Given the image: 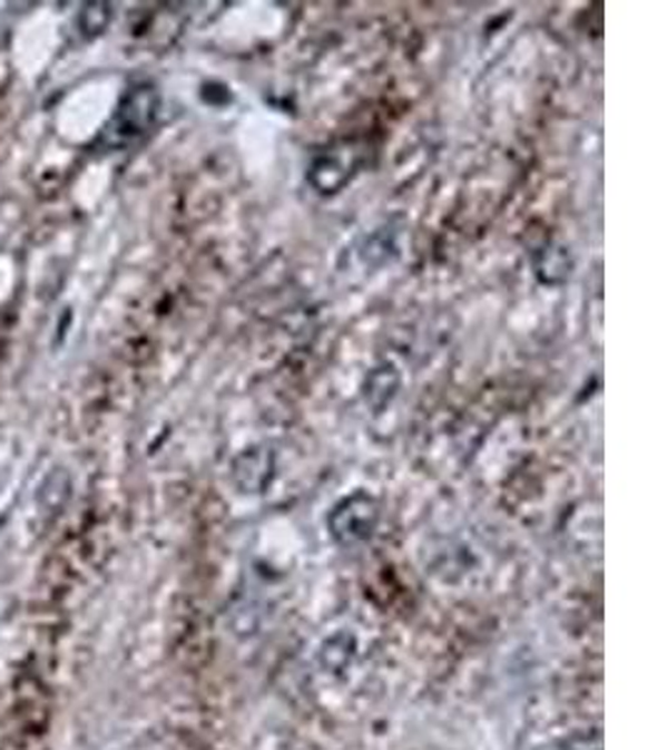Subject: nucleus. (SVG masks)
<instances>
[{"label":"nucleus","instance_id":"nucleus-1","mask_svg":"<svg viewBox=\"0 0 667 750\" xmlns=\"http://www.w3.org/2000/svg\"><path fill=\"white\" fill-rule=\"evenodd\" d=\"M160 96L158 90L143 84L130 88L122 96L116 116L108 123L106 128V143L110 148H126L130 143L140 140L153 128V123L158 118Z\"/></svg>","mask_w":667,"mask_h":750},{"label":"nucleus","instance_id":"nucleus-2","mask_svg":"<svg viewBox=\"0 0 667 750\" xmlns=\"http://www.w3.org/2000/svg\"><path fill=\"white\" fill-rule=\"evenodd\" d=\"M381 520V508H377L375 498L367 493H353L333 508L331 518H327V528H331L333 538L341 546H357L373 536Z\"/></svg>","mask_w":667,"mask_h":750},{"label":"nucleus","instance_id":"nucleus-3","mask_svg":"<svg viewBox=\"0 0 667 750\" xmlns=\"http://www.w3.org/2000/svg\"><path fill=\"white\" fill-rule=\"evenodd\" d=\"M355 171V156L351 150H331L317 156L307 173V181L313 188L323 195H331L341 191L347 181H351Z\"/></svg>","mask_w":667,"mask_h":750},{"label":"nucleus","instance_id":"nucleus-4","mask_svg":"<svg viewBox=\"0 0 667 750\" xmlns=\"http://www.w3.org/2000/svg\"><path fill=\"white\" fill-rule=\"evenodd\" d=\"M273 476V466H271V456L263 454V450H251V454H243L235 464V480L243 493H258L265 488V483Z\"/></svg>","mask_w":667,"mask_h":750},{"label":"nucleus","instance_id":"nucleus-5","mask_svg":"<svg viewBox=\"0 0 667 750\" xmlns=\"http://www.w3.org/2000/svg\"><path fill=\"white\" fill-rule=\"evenodd\" d=\"M570 269H572L570 253L562 249V245H550V249L542 251L536 261V271L542 283L566 281L570 275Z\"/></svg>","mask_w":667,"mask_h":750},{"label":"nucleus","instance_id":"nucleus-6","mask_svg":"<svg viewBox=\"0 0 667 750\" xmlns=\"http://www.w3.org/2000/svg\"><path fill=\"white\" fill-rule=\"evenodd\" d=\"M353 653H355V639L351 633H335L331 635L323 643V651H321V665L325 671L337 673L343 671V668L353 661Z\"/></svg>","mask_w":667,"mask_h":750}]
</instances>
